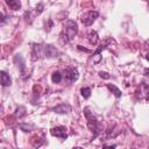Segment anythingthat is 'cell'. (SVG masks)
Returning a JSON list of instances; mask_svg holds the SVG:
<instances>
[{
  "label": "cell",
  "mask_w": 149,
  "mask_h": 149,
  "mask_svg": "<svg viewBox=\"0 0 149 149\" xmlns=\"http://www.w3.org/2000/svg\"><path fill=\"white\" fill-rule=\"evenodd\" d=\"M77 33H78L77 23L72 20H68V21L64 22V28L61 33V41L63 43H68L76 36Z\"/></svg>",
  "instance_id": "1"
},
{
  "label": "cell",
  "mask_w": 149,
  "mask_h": 149,
  "mask_svg": "<svg viewBox=\"0 0 149 149\" xmlns=\"http://www.w3.org/2000/svg\"><path fill=\"white\" fill-rule=\"evenodd\" d=\"M85 115H86V120H87V126L88 128L91 129V132L94 133V135H97L99 132H100V126H99V122L97 121V119L93 116V114L90 113L88 108H85Z\"/></svg>",
  "instance_id": "2"
},
{
  "label": "cell",
  "mask_w": 149,
  "mask_h": 149,
  "mask_svg": "<svg viewBox=\"0 0 149 149\" xmlns=\"http://www.w3.org/2000/svg\"><path fill=\"white\" fill-rule=\"evenodd\" d=\"M98 16H99V13L97 10H88V12H86L81 15V22H83L84 26L88 27L95 21V19Z\"/></svg>",
  "instance_id": "3"
},
{
  "label": "cell",
  "mask_w": 149,
  "mask_h": 149,
  "mask_svg": "<svg viewBox=\"0 0 149 149\" xmlns=\"http://www.w3.org/2000/svg\"><path fill=\"white\" fill-rule=\"evenodd\" d=\"M137 93H139L140 99H142V100H144V101H149V85H148V84L141 83Z\"/></svg>",
  "instance_id": "4"
},
{
  "label": "cell",
  "mask_w": 149,
  "mask_h": 149,
  "mask_svg": "<svg viewBox=\"0 0 149 149\" xmlns=\"http://www.w3.org/2000/svg\"><path fill=\"white\" fill-rule=\"evenodd\" d=\"M50 133L52 136L56 137H61V139H66L68 134H66V128L64 126H58V127H54L50 129Z\"/></svg>",
  "instance_id": "5"
},
{
  "label": "cell",
  "mask_w": 149,
  "mask_h": 149,
  "mask_svg": "<svg viewBox=\"0 0 149 149\" xmlns=\"http://www.w3.org/2000/svg\"><path fill=\"white\" fill-rule=\"evenodd\" d=\"M58 51L55 47L48 44V45H43V56L44 57H57Z\"/></svg>",
  "instance_id": "6"
},
{
  "label": "cell",
  "mask_w": 149,
  "mask_h": 149,
  "mask_svg": "<svg viewBox=\"0 0 149 149\" xmlns=\"http://www.w3.org/2000/svg\"><path fill=\"white\" fill-rule=\"evenodd\" d=\"M65 78L68 81H76L78 79V70L74 68H70L65 70Z\"/></svg>",
  "instance_id": "7"
},
{
  "label": "cell",
  "mask_w": 149,
  "mask_h": 149,
  "mask_svg": "<svg viewBox=\"0 0 149 149\" xmlns=\"http://www.w3.org/2000/svg\"><path fill=\"white\" fill-rule=\"evenodd\" d=\"M87 38H88V42H90V44H92V45H95V44L98 43V41H99V36H98V33H97L95 30H91V31L88 33V36H87Z\"/></svg>",
  "instance_id": "8"
},
{
  "label": "cell",
  "mask_w": 149,
  "mask_h": 149,
  "mask_svg": "<svg viewBox=\"0 0 149 149\" xmlns=\"http://www.w3.org/2000/svg\"><path fill=\"white\" fill-rule=\"evenodd\" d=\"M70 109H71V107L68 105V104H61V105H58L57 107H55V112L56 113H59V114H64V113H69L70 112Z\"/></svg>",
  "instance_id": "9"
},
{
  "label": "cell",
  "mask_w": 149,
  "mask_h": 149,
  "mask_svg": "<svg viewBox=\"0 0 149 149\" xmlns=\"http://www.w3.org/2000/svg\"><path fill=\"white\" fill-rule=\"evenodd\" d=\"M0 78H1V85H2V86H8V85L12 84L10 77H9L5 71H1V72H0Z\"/></svg>",
  "instance_id": "10"
},
{
  "label": "cell",
  "mask_w": 149,
  "mask_h": 149,
  "mask_svg": "<svg viewBox=\"0 0 149 149\" xmlns=\"http://www.w3.org/2000/svg\"><path fill=\"white\" fill-rule=\"evenodd\" d=\"M6 3H7L12 9H14V10H17V9H20V7H21V2H20L19 0H7Z\"/></svg>",
  "instance_id": "11"
},
{
  "label": "cell",
  "mask_w": 149,
  "mask_h": 149,
  "mask_svg": "<svg viewBox=\"0 0 149 149\" xmlns=\"http://www.w3.org/2000/svg\"><path fill=\"white\" fill-rule=\"evenodd\" d=\"M107 87H108V90H109L116 98H120V97H121V91H120L115 85H113V84H108Z\"/></svg>",
  "instance_id": "12"
},
{
  "label": "cell",
  "mask_w": 149,
  "mask_h": 149,
  "mask_svg": "<svg viewBox=\"0 0 149 149\" xmlns=\"http://www.w3.org/2000/svg\"><path fill=\"white\" fill-rule=\"evenodd\" d=\"M51 79H52V81L54 83H59L61 80H62V74H61V72H58V71H56V72H54L52 74H51Z\"/></svg>",
  "instance_id": "13"
},
{
  "label": "cell",
  "mask_w": 149,
  "mask_h": 149,
  "mask_svg": "<svg viewBox=\"0 0 149 149\" xmlns=\"http://www.w3.org/2000/svg\"><path fill=\"white\" fill-rule=\"evenodd\" d=\"M80 93H81V95H83L85 99H87V98H90V95H91V88H90V87H83V88L80 90Z\"/></svg>",
  "instance_id": "14"
},
{
  "label": "cell",
  "mask_w": 149,
  "mask_h": 149,
  "mask_svg": "<svg viewBox=\"0 0 149 149\" xmlns=\"http://www.w3.org/2000/svg\"><path fill=\"white\" fill-rule=\"evenodd\" d=\"M43 8H44L43 3H38V6L36 7V13H37V14H41V13L43 12Z\"/></svg>",
  "instance_id": "15"
},
{
  "label": "cell",
  "mask_w": 149,
  "mask_h": 149,
  "mask_svg": "<svg viewBox=\"0 0 149 149\" xmlns=\"http://www.w3.org/2000/svg\"><path fill=\"white\" fill-rule=\"evenodd\" d=\"M99 76H100L101 78H106V79H108V78H109V74H108L107 72H102V71H101V72H99Z\"/></svg>",
  "instance_id": "16"
},
{
  "label": "cell",
  "mask_w": 149,
  "mask_h": 149,
  "mask_svg": "<svg viewBox=\"0 0 149 149\" xmlns=\"http://www.w3.org/2000/svg\"><path fill=\"white\" fill-rule=\"evenodd\" d=\"M116 148V146L115 144H113V146H106V147H102V149H115Z\"/></svg>",
  "instance_id": "17"
},
{
  "label": "cell",
  "mask_w": 149,
  "mask_h": 149,
  "mask_svg": "<svg viewBox=\"0 0 149 149\" xmlns=\"http://www.w3.org/2000/svg\"><path fill=\"white\" fill-rule=\"evenodd\" d=\"M144 74L149 77V69H144Z\"/></svg>",
  "instance_id": "18"
},
{
  "label": "cell",
  "mask_w": 149,
  "mask_h": 149,
  "mask_svg": "<svg viewBox=\"0 0 149 149\" xmlns=\"http://www.w3.org/2000/svg\"><path fill=\"white\" fill-rule=\"evenodd\" d=\"M73 149H81V148H79V147H76V148H73Z\"/></svg>",
  "instance_id": "19"
},
{
  "label": "cell",
  "mask_w": 149,
  "mask_h": 149,
  "mask_svg": "<svg viewBox=\"0 0 149 149\" xmlns=\"http://www.w3.org/2000/svg\"><path fill=\"white\" fill-rule=\"evenodd\" d=\"M147 59H148V61H149V55H148V56H147Z\"/></svg>",
  "instance_id": "20"
},
{
  "label": "cell",
  "mask_w": 149,
  "mask_h": 149,
  "mask_svg": "<svg viewBox=\"0 0 149 149\" xmlns=\"http://www.w3.org/2000/svg\"><path fill=\"white\" fill-rule=\"evenodd\" d=\"M148 149H149V144H148Z\"/></svg>",
  "instance_id": "21"
}]
</instances>
